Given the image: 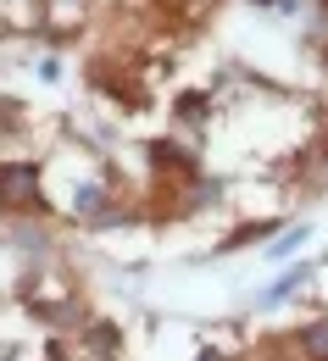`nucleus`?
Returning a JSON list of instances; mask_svg holds the SVG:
<instances>
[{
    "label": "nucleus",
    "instance_id": "f257e3e1",
    "mask_svg": "<svg viewBox=\"0 0 328 361\" xmlns=\"http://www.w3.org/2000/svg\"><path fill=\"white\" fill-rule=\"evenodd\" d=\"M34 200V167H0V206Z\"/></svg>",
    "mask_w": 328,
    "mask_h": 361
},
{
    "label": "nucleus",
    "instance_id": "f03ea898",
    "mask_svg": "<svg viewBox=\"0 0 328 361\" xmlns=\"http://www.w3.org/2000/svg\"><path fill=\"white\" fill-rule=\"evenodd\" d=\"M306 345H312L317 356H328V328H312V334H306Z\"/></svg>",
    "mask_w": 328,
    "mask_h": 361
}]
</instances>
